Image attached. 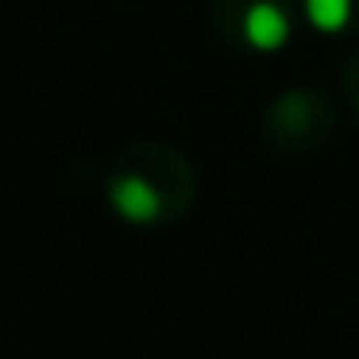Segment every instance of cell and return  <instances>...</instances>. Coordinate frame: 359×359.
<instances>
[{
  "instance_id": "obj_4",
  "label": "cell",
  "mask_w": 359,
  "mask_h": 359,
  "mask_svg": "<svg viewBox=\"0 0 359 359\" xmlns=\"http://www.w3.org/2000/svg\"><path fill=\"white\" fill-rule=\"evenodd\" d=\"M302 12L320 32L359 35V0H302Z\"/></svg>"
},
{
  "instance_id": "obj_3",
  "label": "cell",
  "mask_w": 359,
  "mask_h": 359,
  "mask_svg": "<svg viewBox=\"0 0 359 359\" xmlns=\"http://www.w3.org/2000/svg\"><path fill=\"white\" fill-rule=\"evenodd\" d=\"M212 24L228 43L248 50H278L294 35L297 12L290 0H217Z\"/></svg>"
},
{
  "instance_id": "obj_2",
  "label": "cell",
  "mask_w": 359,
  "mask_h": 359,
  "mask_svg": "<svg viewBox=\"0 0 359 359\" xmlns=\"http://www.w3.org/2000/svg\"><path fill=\"white\" fill-rule=\"evenodd\" d=\"M336 128V112L320 89L297 86L278 93L263 112V140L278 155H309L325 147Z\"/></svg>"
},
{
  "instance_id": "obj_5",
  "label": "cell",
  "mask_w": 359,
  "mask_h": 359,
  "mask_svg": "<svg viewBox=\"0 0 359 359\" xmlns=\"http://www.w3.org/2000/svg\"><path fill=\"white\" fill-rule=\"evenodd\" d=\"M344 93H348V101L355 104V112H359V50L348 58V70H344Z\"/></svg>"
},
{
  "instance_id": "obj_1",
  "label": "cell",
  "mask_w": 359,
  "mask_h": 359,
  "mask_svg": "<svg viewBox=\"0 0 359 359\" xmlns=\"http://www.w3.org/2000/svg\"><path fill=\"white\" fill-rule=\"evenodd\" d=\"M197 178L182 151L158 140H135L109 166L104 201L124 224L163 228L186 217L194 205Z\"/></svg>"
}]
</instances>
